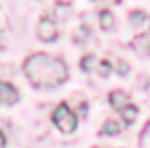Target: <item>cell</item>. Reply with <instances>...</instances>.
Returning a JSON list of instances; mask_svg holds the SVG:
<instances>
[{
    "label": "cell",
    "instance_id": "obj_11",
    "mask_svg": "<svg viewBox=\"0 0 150 148\" xmlns=\"http://www.w3.org/2000/svg\"><path fill=\"white\" fill-rule=\"evenodd\" d=\"M111 72H113V66H111V62H109V60H97L95 74H99L101 78H107Z\"/></svg>",
    "mask_w": 150,
    "mask_h": 148
},
{
    "label": "cell",
    "instance_id": "obj_4",
    "mask_svg": "<svg viewBox=\"0 0 150 148\" xmlns=\"http://www.w3.org/2000/svg\"><path fill=\"white\" fill-rule=\"evenodd\" d=\"M129 23L134 25V29H138V35L150 33V17L144 11H132L129 13Z\"/></svg>",
    "mask_w": 150,
    "mask_h": 148
},
{
    "label": "cell",
    "instance_id": "obj_1",
    "mask_svg": "<svg viewBox=\"0 0 150 148\" xmlns=\"http://www.w3.org/2000/svg\"><path fill=\"white\" fill-rule=\"evenodd\" d=\"M23 72L35 89H56L68 80V66L50 54H31L23 62Z\"/></svg>",
    "mask_w": 150,
    "mask_h": 148
},
{
    "label": "cell",
    "instance_id": "obj_5",
    "mask_svg": "<svg viewBox=\"0 0 150 148\" xmlns=\"http://www.w3.org/2000/svg\"><path fill=\"white\" fill-rule=\"evenodd\" d=\"M19 101V91L6 82V80H0V105H15Z\"/></svg>",
    "mask_w": 150,
    "mask_h": 148
},
{
    "label": "cell",
    "instance_id": "obj_10",
    "mask_svg": "<svg viewBox=\"0 0 150 148\" xmlns=\"http://www.w3.org/2000/svg\"><path fill=\"white\" fill-rule=\"evenodd\" d=\"M132 45L136 47V52L140 50L142 54H148V56H150V35H148V33H146V35H138Z\"/></svg>",
    "mask_w": 150,
    "mask_h": 148
},
{
    "label": "cell",
    "instance_id": "obj_7",
    "mask_svg": "<svg viewBox=\"0 0 150 148\" xmlns=\"http://www.w3.org/2000/svg\"><path fill=\"white\" fill-rule=\"evenodd\" d=\"M123 121H115V119H107L101 130H99V136H117L119 132H123Z\"/></svg>",
    "mask_w": 150,
    "mask_h": 148
},
{
    "label": "cell",
    "instance_id": "obj_12",
    "mask_svg": "<svg viewBox=\"0 0 150 148\" xmlns=\"http://www.w3.org/2000/svg\"><path fill=\"white\" fill-rule=\"evenodd\" d=\"M95 66H97V58L91 56V54L80 60V68H82L84 72H95Z\"/></svg>",
    "mask_w": 150,
    "mask_h": 148
},
{
    "label": "cell",
    "instance_id": "obj_2",
    "mask_svg": "<svg viewBox=\"0 0 150 148\" xmlns=\"http://www.w3.org/2000/svg\"><path fill=\"white\" fill-rule=\"evenodd\" d=\"M52 121H54V125H56L60 132H64V134H72V132L76 130V125H78V117H76V113L68 107V103H60V105L54 109Z\"/></svg>",
    "mask_w": 150,
    "mask_h": 148
},
{
    "label": "cell",
    "instance_id": "obj_16",
    "mask_svg": "<svg viewBox=\"0 0 150 148\" xmlns=\"http://www.w3.org/2000/svg\"><path fill=\"white\" fill-rule=\"evenodd\" d=\"M93 2H113V4H119L121 0H93Z\"/></svg>",
    "mask_w": 150,
    "mask_h": 148
},
{
    "label": "cell",
    "instance_id": "obj_18",
    "mask_svg": "<svg viewBox=\"0 0 150 148\" xmlns=\"http://www.w3.org/2000/svg\"><path fill=\"white\" fill-rule=\"evenodd\" d=\"M93 148H103V146H93ZM105 148H107V146H105Z\"/></svg>",
    "mask_w": 150,
    "mask_h": 148
},
{
    "label": "cell",
    "instance_id": "obj_15",
    "mask_svg": "<svg viewBox=\"0 0 150 148\" xmlns=\"http://www.w3.org/2000/svg\"><path fill=\"white\" fill-rule=\"evenodd\" d=\"M6 146V136L2 134V130H0V148H4Z\"/></svg>",
    "mask_w": 150,
    "mask_h": 148
},
{
    "label": "cell",
    "instance_id": "obj_6",
    "mask_svg": "<svg viewBox=\"0 0 150 148\" xmlns=\"http://www.w3.org/2000/svg\"><path fill=\"white\" fill-rule=\"evenodd\" d=\"M132 101H129V95L125 93V91H111L109 93V105L115 109V111H121L123 107H127Z\"/></svg>",
    "mask_w": 150,
    "mask_h": 148
},
{
    "label": "cell",
    "instance_id": "obj_8",
    "mask_svg": "<svg viewBox=\"0 0 150 148\" xmlns=\"http://www.w3.org/2000/svg\"><path fill=\"white\" fill-rule=\"evenodd\" d=\"M99 25H101L103 31H111V29L115 27V15H113L109 8L99 11Z\"/></svg>",
    "mask_w": 150,
    "mask_h": 148
},
{
    "label": "cell",
    "instance_id": "obj_3",
    "mask_svg": "<svg viewBox=\"0 0 150 148\" xmlns=\"http://www.w3.org/2000/svg\"><path fill=\"white\" fill-rule=\"evenodd\" d=\"M37 37H39L41 41H45V43L56 41V39L60 37V31H58L56 21H54V19H50V17L39 19V23H37Z\"/></svg>",
    "mask_w": 150,
    "mask_h": 148
},
{
    "label": "cell",
    "instance_id": "obj_13",
    "mask_svg": "<svg viewBox=\"0 0 150 148\" xmlns=\"http://www.w3.org/2000/svg\"><path fill=\"white\" fill-rule=\"evenodd\" d=\"M138 142H140V148H150V121L144 125V130H142Z\"/></svg>",
    "mask_w": 150,
    "mask_h": 148
},
{
    "label": "cell",
    "instance_id": "obj_14",
    "mask_svg": "<svg viewBox=\"0 0 150 148\" xmlns=\"http://www.w3.org/2000/svg\"><path fill=\"white\" fill-rule=\"evenodd\" d=\"M115 70H117V74L125 76V74L129 72V64H127L125 60H119V62H117V66H115Z\"/></svg>",
    "mask_w": 150,
    "mask_h": 148
},
{
    "label": "cell",
    "instance_id": "obj_17",
    "mask_svg": "<svg viewBox=\"0 0 150 148\" xmlns=\"http://www.w3.org/2000/svg\"><path fill=\"white\" fill-rule=\"evenodd\" d=\"M0 50H2V37H0Z\"/></svg>",
    "mask_w": 150,
    "mask_h": 148
},
{
    "label": "cell",
    "instance_id": "obj_9",
    "mask_svg": "<svg viewBox=\"0 0 150 148\" xmlns=\"http://www.w3.org/2000/svg\"><path fill=\"white\" fill-rule=\"evenodd\" d=\"M119 113H121V121H123V125H132V123L136 121V117H138V107L129 103V105L123 107Z\"/></svg>",
    "mask_w": 150,
    "mask_h": 148
}]
</instances>
